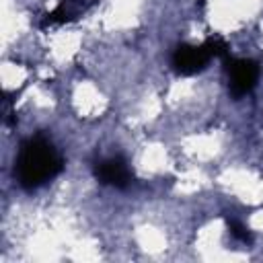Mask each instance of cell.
Listing matches in <instances>:
<instances>
[{
    "mask_svg": "<svg viewBox=\"0 0 263 263\" xmlns=\"http://www.w3.org/2000/svg\"><path fill=\"white\" fill-rule=\"evenodd\" d=\"M212 60L208 47L201 45H189V43H181L175 47L173 58H171V66L179 76H193L199 74L208 68V62Z\"/></svg>",
    "mask_w": 263,
    "mask_h": 263,
    "instance_id": "3957f363",
    "label": "cell"
},
{
    "mask_svg": "<svg viewBox=\"0 0 263 263\" xmlns=\"http://www.w3.org/2000/svg\"><path fill=\"white\" fill-rule=\"evenodd\" d=\"M64 171V158L43 134L27 138L14 160V179L27 191L39 189Z\"/></svg>",
    "mask_w": 263,
    "mask_h": 263,
    "instance_id": "6da1fadb",
    "label": "cell"
},
{
    "mask_svg": "<svg viewBox=\"0 0 263 263\" xmlns=\"http://www.w3.org/2000/svg\"><path fill=\"white\" fill-rule=\"evenodd\" d=\"M226 72H228V92L234 99H242L245 95H249L259 80L261 68L259 62L251 60V58H230L228 62H224Z\"/></svg>",
    "mask_w": 263,
    "mask_h": 263,
    "instance_id": "7a4b0ae2",
    "label": "cell"
},
{
    "mask_svg": "<svg viewBox=\"0 0 263 263\" xmlns=\"http://www.w3.org/2000/svg\"><path fill=\"white\" fill-rule=\"evenodd\" d=\"M92 173L101 185H109L115 189H125L134 179V173L123 156H109L99 160L92 166Z\"/></svg>",
    "mask_w": 263,
    "mask_h": 263,
    "instance_id": "277c9868",
    "label": "cell"
},
{
    "mask_svg": "<svg viewBox=\"0 0 263 263\" xmlns=\"http://www.w3.org/2000/svg\"><path fill=\"white\" fill-rule=\"evenodd\" d=\"M226 226H228V232H230V236H232L234 240H238V242H242V245H251V242H253L251 230H249L245 224H240L238 220L226 218Z\"/></svg>",
    "mask_w": 263,
    "mask_h": 263,
    "instance_id": "52a82bcc",
    "label": "cell"
},
{
    "mask_svg": "<svg viewBox=\"0 0 263 263\" xmlns=\"http://www.w3.org/2000/svg\"><path fill=\"white\" fill-rule=\"evenodd\" d=\"M203 45L208 47V51H210L212 58H220L222 62H228V60H230V45H228L222 37L212 35V37H208V39L203 41Z\"/></svg>",
    "mask_w": 263,
    "mask_h": 263,
    "instance_id": "8992f818",
    "label": "cell"
},
{
    "mask_svg": "<svg viewBox=\"0 0 263 263\" xmlns=\"http://www.w3.org/2000/svg\"><path fill=\"white\" fill-rule=\"evenodd\" d=\"M97 0H60V4L47 12L41 18V27H51V25H64V23H72L76 18H80Z\"/></svg>",
    "mask_w": 263,
    "mask_h": 263,
    "instance_id": "5b68a950",
    "label": "cell"
}]
</instances>
